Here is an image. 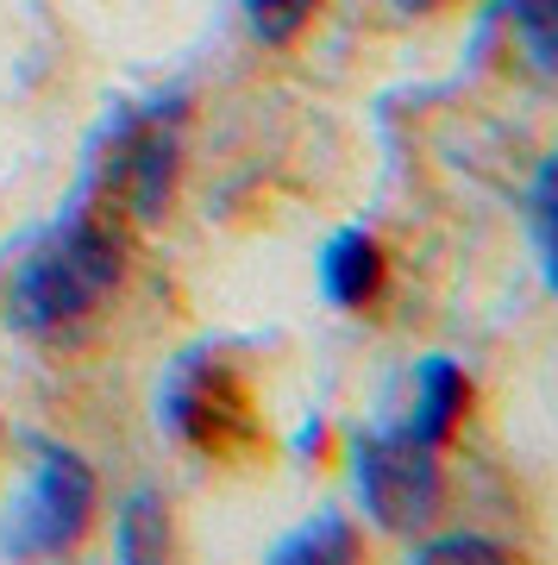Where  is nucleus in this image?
Masks as SVG:
<instances>
[{"label": "nucleus", "mask_w": 558, "mask_h": 565, "mask_svg": "<svg viewBox=\"0 0 558 565\" xmlns=\"http://www.w3.org/2000/svg\"><path fill=\"white\" fill-rule=\"evenodd\" d=\"M170 546H176V534H170L163 497L158 490H132L120 509V522H114V553L126 565H151V559H170Z\"/></svg>", "instance_id": "obj_8"}, {"label": "nucleus", "mask_w": 558, "mask_h": 565, "mask_svg": "<svg viewBox=\"0 0 558 565\" xmlns=\"http://www.w3.org/2000/svg\"><path fill=\"white\" fill-rule=\"evenodd\" d=\"M320 0H245V25H251V39L258 44H296L308 25H314Z\"/></svg>", "instance_id": "obj_12"}, {"label": "nucleus", "mask_w": 558, "mask_h": 565, "mask_svg": "<svg viewBox=\"0 0 558 565\" xmlns=\"http://www.w3.org/2000/svg\"><path fill=\"white\" fill-rule=\"evenodd\" d=\"M95 503V465L69 446H39L20 497H7V515H0V559H57V553L82 546Z\"/></svg>", "instance_id": "obj_5"}, {"label": "nucleus", "mask_w": 558, "mask_h": 565, "mask_svg": "<svg viewBox=\"0 0 558 565\" xmlns=\"http://www.w3.org/2000/svg\"><path fill=\"white\" fill-rule=\"evenodd\" d=\"M502 25L539 76H558V0H502Z\"/></svg>", "instance_id": "obj_10"}, {"label": "nucleus", "mask_w": 558, "mask_h": 565, "mask_svg": "<svg viewBox=\"0 0 558 565\" xmlns=\"http://www.w3.org/2000/svg\"><path fill=\"white\" fill-rule=\"evenodd\" d=\"M527 226H534V252H539V277L558 296V151L534 170L527 189Z\"/></svg>", "instance_id": "obj_11"}, {"label": "nucleus", "mask_w": 558, "mask_h": 565, "mask_svg": "<svg viewBox=\"0 0 558 565\" xmlns=\"http://www.w3.org/2000/svg\"><path fill=\"white\" fill-rule=\"evenodd\" d=\"M415 559L420 565H452V559L490 565V559H515V546L490 541V534H439V541H420V534H415Z\"/></svg>", "instance_id": "obj_13"}, {"label": "nucleus", "mask_w": 558, "mask_h": 565, "mask_svg": "<svg viewBox=\"0 0 558 565\" xmlns=\"http://www.w3.org/2000/svg\"><path fill=\"white\" fill-rule=\"evenodd\" d=\"M270 559L277 565H345V559H358V527L345 522L340 509H320L308 527H296V534H282L270 546Z\"/></svg>", "instance_id": "obj_9"}, {"label": "nucleus", "mask_w": 558, "mask_h": 565, "mask_svg": "<svg viewBox=\"0 0 558 565\" xmlns=\"http://www.w3.org/2000/svg\"><path fill=\"white\" fill-rule=\"evenodd\" d=\"M352 484L358 503L371 515V527L415 541L439 522L446 509V471H439V446H427L408 422L396 427H371L352 446Z\"/></svg>", "instance_id": "obj_4"}, {"label": "nucleus", "mask_w": 558, "mask_h": 565, "mask_svg": "<svg viewBox=\"0 0 558 565\" xmlns=\"http://www.w3.org/2000/svg\"><path fill=\"white\" fill-rule=\"evenodd\" d=\"M126 245L132 226L100 207L95 195L57 207L44 226H32L0 270V315L25 340H69L120 296Z\"/></svg>", "instance_id": "obj_1"}, {"label": "nucleus", "mask_w": 558, "mask_h": 565, "mask_svg": "<svg viewBox=\"0 0 558 565\" xmlns=\"http://www.w3.org/2000/svg\"><path fill=\"white\" fill-rule=\"evenodd\" d=\"M464 408H471V377H464V371L446 359V352L420 359L408 427H415L427 446H439V452H446V440H452V434H459V422H464Z\"/></svg>", "instance_id": "obj_7"}, {"label": "nucleus", "mask_w": 558, "mask_h": 565, "mask_svg": "<svg viewBox=\"0 0 558 565\" xmlns=\"http://www.w3.org/2000/svg\"><path fill=\"white\" fill-rule=\"evenodd\" d=\"M158 422L176 446H189L195 459H214V465H245L264 452L258 390L226 352H207V345L182 352L163 371Z\"/></svg>", "instance_id": "obj_3"}, {"label": "nucleus", "mask_w": 558, "mask_h": 565, "mask_svg": "<svg viewBox=\"0 0 558 565\" xmlns=\"http://www.w3.org/2000/svg\"><path fill=\"white\" fill-rule=\"evenodd\" d=\"M383 277H389V258H383L377 233H364V226L333 233L320 252V289L340 308H371L383 296Z\"/></svg>", "instance_id": "obj_6"}, {"label": "nucleus", "mask_w": 558, "mask_h": 565, "mask_svg": "<svg viewBox=\"0 0 558 565\" xmlns=\"http://www.w3.org/2000/svg\"><path fill=\"white\" fill-rule=\"evenodd\" d=\"M176 170H182V102H132L100 126L95 151H88L82 195L114 207L139 233V226H151L170 207Z\"/></svg>", "instance_id": "obj_2"}, {"label": "nucleus", "mask_w": 558, "mask_h": 565, "mask_svg": "<svg viewBox=\"0 0 558 565\" xmlns=\"http://www.w3.org/2000/svg\"><path fill=\"white\" fill-rule=\"evenodd\" d=\"M396 13H408V20H427V13H439V7H452V0H389Z\"/></svg>", "instance_id": "obj_14"}]
</instances>
